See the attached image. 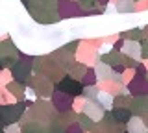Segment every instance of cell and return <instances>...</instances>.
Returning a JSON list of instances; mask_svg holds the SVG:
<instances>
[{
	"instance_id": "cell-3",
	"label": "cell",
	"mask_w": 148,
	"mask_h": 133,
	"mask_svg": "<svg viewBox=\"0 0 148 133\" xmlns=\"http://www.w3.org/2000/svg\"><path fill=\"white\" fill-rule=\"evenodd\" d=\"M126 54L128 56H141V48H139V44H135V43H128L126 44Z\"/></svg>"
},
{
	"instance_id": "cell-1",
	"label": "cell",
	"mask_w": 148,
	"mask_h": 133,
	"mask_svg": "<svg viewBox=\"0 0 148 133\" xmlns=\"http://www.w3.org/2000/svg\"><path fill=\"white\" fill-rule=\"evenodd\" d=\"M58 89L59 91H65V93H69V94H72V96H76V94L82 93V85L78 83V81L71 80V78H65V81H61V83L58 85Z\"/></svg>"
},
{
	"instance_id": "cell-2",
	"label": "cell",
	"mask_w": 148,
	"mask_h": 133,
	"mask_svg": "<svg viewBox=\"0 0 148 133\" xmlns=\"http://www.w3.org/2000/svg\"><path fill=\"white\" fill-rule=\"evenodd\" d=\"M130 117H132V113L128 109H113V118L120 124H126L130 120Z\"/></svg>"
},
{
	"instance_id": "cell-5",
	"label": "cell",
	"mask_w": 148,
	"mask_h": 133,
	"mask_svg": "<svg viewBox=\"0 0 148 133\" xmlns=\"http://www.w3.org/2000/svg\"><path fill=\"white\" fill-rule=\"evenodd\" d=\"M133 124H135V133H141V131H145V128L141 126V120H133Z\"/></svg>"
},
{
	"instance_id": "cell-4",
	"label": "cell",
	"mask_w": 148,
	"mask_h": 133,
	"mask_svg": "<svg viewBox=\"0 0 148 133\" xmlns=\"http://www.w3.org/2000/svg\"><path fill=\"white\" fill-rule=\"evenodd\" d=\"M100 104L102 105L106 104V107H109V105H111V96L106 94V93H100Z\"/></svg>"
}]
</instances>
